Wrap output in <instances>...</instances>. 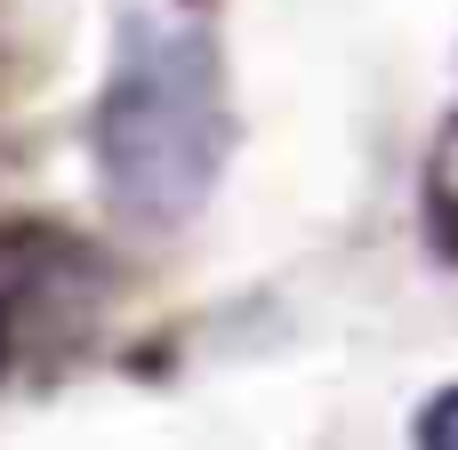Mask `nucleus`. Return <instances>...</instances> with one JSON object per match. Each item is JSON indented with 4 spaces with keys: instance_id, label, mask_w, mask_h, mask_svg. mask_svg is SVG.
Here are the masks:
<instances>
[{
    "instance_id": "7ed1b4c3",
    "label": "nucleus",
    "mask_w": 458,
    "mask_h": 450,
    "mask_svg": "<svg viewBox=\"0 0 458 450\" xmlns=\"http://www.w3.org/2000/svg\"><path fill=\"white\" fill-rule=\"evenodd\" d=\"M419 450H458V386H443L419 411Z\"/></svg>"
},
{
    "instance_id": "f257e3e1",
    "label": "nucleus",
    "mask_w": 458,
    "mask_h": 450,
    "mask_svg": "<svg viewBox=\"0 0 458 450\" xmlns=\"http://www.w3.org/2000/svg\"><path fill=\"white\" fill-rule=\"evenodd\" d=\"M233 153V105L217 48L177 8H137L121 24L105 97H97V177L105 201L137 225H185Z\"/></svg>"
},
{
    "instance_id": "f03ea898",
    "label": "nucleus",
    "mask_w": 458,
    "mask_h": 450,
    "mask_svg": "<svg viewBox=\"0 0 458 450\" xmlns=\"http://www.w3.org/2000/svg\"><path fill=\"white\" fill-rule=\"evenodd\" d=\"M427 201H435L443 233H458V113L443 121V137H435V169H427Z\"/></svg>"
}]
</instances>
